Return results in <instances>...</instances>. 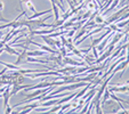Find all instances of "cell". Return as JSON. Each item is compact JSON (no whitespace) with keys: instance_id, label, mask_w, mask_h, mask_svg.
Wrapping results in <instances>:
<instances>
[{"instance_id":"6da1fadb","label":"cell","mask_w":129,"mask_h":114,"mask_svg":"<svg viewBox=\"0 0 129 114\" xmlns=\"http://www.w3.org/2000/svg\"><path fill=\"white\" fill-rule=\"evenodd\" d=\"M63 61H65L64 63H65V64H69V65H74V66H83V65H85L83 63H77V62H74L73 59L69 58V57H65Z\"/></svg>"},{"instance_id":"7a4b0ae2","label":"cell","mask_w":129,"mask_h":114,"mask_svg":"<svg viewBox=\"0 0 129 114\" xmlns=\"http://www.w3.org/2000/svg\"><path fill=\"white\" fill-rule=\"evenodd\" d=\"M4 50H6V51H8L9 54H13V55H20V53H17L15 49H13V48H10V46L9 45H5V47H4Z\"/></svg>"},{"instance_id":"3957f363","label":"cell","mask_w":129,"mask_h":114,"mask_svg":"<svg viewBox=\"0 0 129 114\" xmlns=\"http://www.w3.org/2000/svg\"><path fill=\"white\" fill-rule=\"evenodd\" d=\"M94 18H95V21H94V22H95L96 24H97V23H103V22H104L102 15H97V16H95Z\"/></svg>"},{"instance_id":"277c9868","label":"cell","mask_w":129,"mask_h":114,"mask_svg":"<svg viewBox=\"0 0 129 114\" xmlns=\"http://www.w3.org/2000/svg\"><path fill=\"white\" fill-rule=\"evenodd\" d=\"M3 9H4V4L0 1V12H3Z\"/></svg>"}]
</instances>
